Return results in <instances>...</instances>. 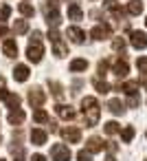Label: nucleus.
<instances>
[{"label":"nucleus","mask_w":147,"mask_h":161,"mask_svg":"<svg viewBox=\"0 0 147 161\" xmlns=\"http://www.w3.org/2000/svg\"><path fill=\"white\" fill-rule=\"evenodd\" d=\"M55 113H57L62 119H66V121L77 117V113H75V108H73L70 104H68V106H66V104H57V106H55Z\"/></svg>","instance_id":"obj_8"},{"label":"nucleus","mask_w":147,"mask_h":161,"mask_svg":"<svg viewBox=\"0 0 147 161\" xmlns=\"http://www.w3.org/2000/svg\"><path fill=\"white\" fill-rule=\"evenodd\" d=\"M70 148L66 146V143H55L53 148H51V159L53 161H70Z\"/></svg>","instance_id":"obj_3"},{"label":"nucleus","mask_w":147,"mask_h":161,"mask_svg":"<svg viewBox=\"0 0 147 161\" xmlns=\"http://www.w3.org/2000/svg\"><path fill=\"white\" fill-rule=\"evenodd\" d=\"M136 69H138L143 75H147V58H138V60H136Z\"/></svg>","instance_id":"obj_32"},{"label":"nucleus","mask_w":147,"mask_h":161,"mask_svg":"<svg viewBox=\"0 0 147 161\" xmlns=\"http://www.w3.org/2000/svg\"><path fill=\"white\" fill-rule=\"evenodd\" d=\"M145 137H147V132H145Z\"/></svg>","instance_id":"obj_48"},{"label":"nucleus","mask_w":147,"mask_h":161,"mask_svg":"<svg viewBox=\"0 0 147 161\" xmlns=\"http://www.w3.org/2000/svg\"><path fill=\"white\" fill-rule=\"evenodd\" d=\"M29 75H31V71H29L27 64H16V69H13V80L16 82H27Z\"/></svg>","instance_id":"obj_9"},{"label":"nucleus","mask_w":147,"mask_h":161,"mask_svg":"<svg viewBox=\"0 0 147 161\" xmlns=\"http://www.w3.org/2000/svg\"><path fill=\"white\" fill-rule=\"evenodd\" d=\"M108 108H110L112 115H123V113H125V104H123L121 99H110V102H108Z\"/></svg>","instance_id":"obj_17"},{"label":"nucleus","mask_w":147,"mask_h":161,"mask_svg":"<svg viewBox=\"0 0 147 161\" xmlns=\"http://www.w3.org/2000/svg\"><path fill=\"white\" fill-rule=\"evenodd\" d=\"M103 7H105L108 11H112V14H114V11L119 9V3H116V0H103Z\"/></svg>","instance_id":"obj_33"},{"label":"nucleus","mask_w":147,"mask_h":161,"mask_svg":"<svg viewBox=\"0 0 147 161\" xmlns=\"http://www.w3.org/2000/svg\"><path fill=\"white\" fill-rule=\"evenodd\" d=\"M62 137H64L68 143H79V139H81V130H79L77 126H68V128L62 130Z\"/></svg>","instance_id":"obj_7"},{"label":"nucleus","mask_w":147,"mask_h":161,"mask_svg":"<svg viewBox=\"0 0 147 161\" xmlns=\"http://www.w3.org/2000/svg\"><path fill=\"white\" fill-rule=\"evenodd\" d=\"M108 69H110V62H108V60H101V62H99V66H97L99 77H105V75H108Z\"/></svg>","instance_id":"obj_30"},{"label":"nucleus","mask_w":147,"mask_h":161,"mask_svg":"<svg viewBox=\"0 0 147 161\" xmlns=\"http://www.w3.org/2000/svg\"><path fill=\"white\" fill-rule=\"evenodd\" d=\"M9 16H11V7L3 5V9H0V20H9Z\"/></svg>","instance_id":"obj_35"},{"label":"nucleus","mask_w":147,"mask_h":161,"mask_svg":"<svg viewBox=\"0 0 147 161\" xmlns=\"http://www.w3.org/2000/svg\"><path fill=\"white\" fill-rule=\"evenodd\" d=\"M129 44L134 49H147V33L145 31H129Z\"/></svg>","instance_id":"obj_5"},{"label":"nucleus","mask_w":147,"mask_h":161,"mask_svg":"<svg viewBox=\"0 0 147 161\" xmlns=\"http://www.w3.org/2000/svg\"><path fill=\"white\" fill-rule=\"evenodd\" d=\"M105 148H108V152H116V150H119L116 141H105Z\"/></svg>","instance_id":"obj_38"},{"label":"nucleus","mask_w":147,"mask_h":161,"mask_svg":"<svg viewBox=\"0 0 147 161\" xmlns=\"http://www.w3.org/2000/svg\"><path fill=\"white\" fill-rule=\"evenodd\" d=\"M127 104H129V108H138V104H140V97H138V95H129Z\"/></svg>","instance_id":"obj_36"},{"label":"nucleus","mask_w":147,"mask_h":161,"mask_svg":"<svg viewBox=\"0 0 147 161\" xmlns=\"http://www.w3.org/2000/svg\"><path fill=\"white\" fill-rule=\"evenodd\" d=\"M66 36H68V38L75 42V44H84V40H86V33H84L79 27H68Z\"/></svg>","instance_id":"obj_11"},{"label":"nucleus","mask_w":147,"mask_h":161,"mask_svg":"<svg viewBox=\"0 0 147 161\" xmlns=\"http://www.w3.org/2000/svg\"><path fill=\"white\" fill-rule=\"evenodd\" d=\"M24 119H27V115H24V110H20V108L11 110V113H9V117H7V121H9L11 126H20Z\"/></svg>","instance_id":"obj_13"},{"label":"nucleus","mask_w":147,"mask_h":161,"mask_svg":"<svg viewBox=\"0 0 147 161\" xmlns=\"http://www.w3.org/2000/svg\"><path fill=\"white\" fill-rule=\"evenodd\" d=\"M110 33H112V27H110V25H97V27L90 31L92 40H108Z\"/></svg>","instance_id":"obj_6"},{"label":"nucleus","mask_w":147,"mask_h":161,"mask_svg":"<svg viewBox=\"0 0 147 161\" xmlns=\"http://www.w3.org/2000/svg\"><path fill=\"white\" fill-rule=\"evenodd\" d=\"M70 73H79V71H86L88 69V60H84V58H77V60H73L70 62Z\"/></svg>","instance_id":"obj_18"},{"label":"nucleus","mask_w":147,"mask_h":161,"mask_svg":"<svg viewBox=\"0 0 147 161\" xmlns=\"http://www.w3.org/2000/svg\"><path fill=\"white\" fill-rule=\"evenodd\" d=\"M33 121H35V124H46V121H48V113L42 110V108H38V110L33 113Z\"/></svg>","instance_id":"obj_24"},{"label":"nucleus","mask_w":147,"mask_h":161,"mask_svg":"<svg viewBox=\"0 0 147 161\" xmlns=\"http://www.w3.org/2000/svg\"><path fill=\"white\" fill-rule=\"evenodd\" d=\"M145 25H147V18H145Z\"/></svg>","instance_id":"obj_46"},{"label":"nucleus","mask_w":147,"mask_h":161,"mask_svg":"<svg viewBox=\"0 0 147 161\" xmlns=\"http://www.w3.org/2000/svg\"><path fill=\"white\" fill-rule=\"evenodd\" d=\"M42 55H44L42 42H29V47H27V58H29V62L40 64V62H42Z\"/></svg>","instance_id":"obj_2"},{"label":"nucleus","mask_w":147,"mask_h":161,"mask_svg":"<svg viewBox=\"0 0 147 161\" xmlns=\"http://www.w3.org/2000/svg\"><path fill=\"white\" fill-rule=\"evenodd\" d=\"M105 161H116V159H114V157H112V154H110V157H108V159H105Z\"/></svg>","instance_id":"obj_44"},{"label":"nucleus","mask_w":147,"mask_h":161,"mask_svg":"<svg viewBox=\"0 0 147 161\" xmlns=\"http://www.w3.org/2000/svg\"><path fill=\"white\" fill-rule=\"evenodd\" d=\"M112 49L114 51H125V40L123 38H114L112 40Z\"/></svg>","instance_id":"obj_31"},{"label":"nucleus","mask_w":147,"mask_h":161,"mask_svg":"<svg viewBox=\"0 0 147 161\" xmlns=\"http://www.w3.org/2000/svg\"><path fill=\"white\" fill-rule=\"evenodd\" d=\"M48 40H51V42H57V40H59V31H57V29H48Z\"/></svg>","instance_id":"obj_37"},{"label":"nucleus","mask_w":147,"mask_h":161,"mask_svg":"<svg viewBox=\"0 0 147 161\" xmlns=\"http://www.w3.org/2000/svg\"><path fill=\"white\" fill-rule=\"evenodd\" d=\"M81 113H84L86 128H94L99 121V102L94 97H84L81 99Z\"/></svg>","instance_id":"obj_1"},{"label":"nucleus","mask_w":147,"mask_h":161,"mask_svg":"<svg viewBox=\"0 0 147 161\" xmlns=\"http://www.w3.org/2000/svg\"><path fill=\"white\" fill-rule=\"evenodd\" d=\"M0 36H3V38H5V36H9V29H7L5 25H0Z\"/></svg>","instance_id":"obj_43"},{"label":"nucleus","mask_w":147,"mask_h":161,"mask_svg":"<svg viewBox=\"0 0 147 161\" xmlns=\"http://www.w3.org/2000/svg\"><path fill=\"white\" fill-rule=\"evenodd\" d=\"M127 14L129 16H140L143 14V3L140 0H132V3L127 5Z\"/></svg>","instance_id":"obj_20"},{"label":"nucleus","mask_w":147,"mask_h":161,"mask_svg":"<svg viewBox=\"0 0 147 161\" xmlns=\"http://www.w3.org/2000/svg\"><path fill=\"white\" fill-rule=\"evenodd\" d=\"M31 161H46V157H44V154H33Z\"/></svg>","instance_id":"obj_42"},{"label":"nucleus","mask_w":147,"mask_h":161,"mask_svg":"<svg viewBox=\"0 0 147 161\" xmlns=\"http://www.w3.org/2000/svg\"><path fill=\"white\" fill-rule=\"evenodd\" d=\"M77 161H92V154L88 150H79L77 152Z\"/></svg>","instance_id":"obj_34"},{"label":"nucleus","mask_w":147,"mask_h":161,"mask_svg":"<svg viewBox=\"0 0 147 161\" xmlns=\"http://www.w3.org/2000/svg\"><path fill=\"white\" fill-rule=\"evenodd\" d=\"M7 97H9V91H7L5 86H0V99H3V102H5Z\"/></svg>","instance_id":"obj_39"},{"label":"nucleus","mask_w":147,"mask_h":161,"mask_svg":"<svg viewBox=\"0 0 147 161\" xmlns=\"http://www.w3.org/2000/svg\"><path fill=\"white\" fill-rule=\"evenodd\" d=\"M5 102H7V106H9L11 110H16V108L20 106V102H22V99H20V95H13V93H9V97H7Z\"/></svg>","instance_id":"obj_26"},{"label":"nucleus","mask_w":147,"mask_h":161,"mask_svg":"<svg viewBox=\"0 0 147 161\" xmlns=\"http://www.w3.org/2000/svg\"><path fill=\"white\" fill-rule=\"evenodd\" d=\"M18 11H20L24 18L35 16V7H33V5H29V3H20V5H18Z\"/></svg>","instance_id":"obj_21"},{"label":"nucleus","mask_w":147,"mask_h":161,"mask_svg":"<svg viewBox=\"0 0 147 161\" xmlns=\"http://www.w3.org/2000/svg\"><path fill=\"white\" fill-rule=\"evenodd\" d=\"M44 102H46V93H44L40 86H35V88L29 91V104H31L33 108H40Z\"/></svg>","instance_id":"obj_4"},{"label":"nucleus","mask_w":147,"mask_h":161,"mask_svg":"<svg viewBox=\"0 0 147 161\" xmlns=\"http://www.w3.org/2000/svg\"><path fill=\"white\" fill-rule=\"evenodd\" d=\"M145 161H147V159H145Z\"/></svg>","instance_id":"obj_49"},{"label":"nucleus","mask_w":147,"mask_h":161,"mask_svg":"<svg viewBox=\"0 0 147 161\" xmlns=\"http://www.w3.org/2000/svg\"><path fill=\"white\" fill-rule=\"evenodd\" d=\"M3 82H5V77H3V75H0V84H3Z\"/></svg>","instance_id":"obj_45"},{"label":"nucleus","mask_w":147,"mask_h":161,"mask_svg":"<svg viewBox=\"0 0 147 161\" xmlns=\"http://www.w3.org/2000/svg\"><path fill=\"white\" fill-rule=\"evenodd\" d=\"M46 124H48V130H51V132H57V121H51V119H48Z\"/></svg>","instance_id":"obj_40"},{"label":"nucleus","mask_w":147,"mask_h":161,"mask_svg":"<svg viewBox=\"0 0 147 161\" xmlns=\"http://www.w3.org/2000/svg\"><path fill=\"white\" fill-rule=\"evenodd\" d=\"M46 139H48L46 130H42V128H33V130H31V143H33V146H44Z\"/></svg>","instance_id":"obj_10"},{"label":"nucleus","mask_w":147,"mask_h":161,"mask_svg":"<svg viewBox=\"0 0 147 161\" xmlns=\"http://www.w3.org/2000/svg\"><path fill=\"white\" fill-rule=\"evenodd\" d=\"M138 88H140V84H138L136 80L121 84V91H123V93H127V95H136V93H138Z\"/></svg>","instance_id":"obj_19"},{"label":"nucleus","mask_w":147,"mask_h":161,"mask_svg":"<svg viewBox=\"0 0 147 161\" xmlns=\"http://www.w3.org/2000/svg\"><path fill=\"white\" fill-rule=\"evenodd\" d=\"M3 53H5L7 58H16V55H18V44H16V40H5Z\"/></svg>","instance_id":"obj_14"},{"label":"nucleus","mask_w":147,"mask_h":161,"mask_svg":"<svg viewBox=\"0 0 147 161\" xmlns=\"http://www.w3.org/2000/svg\"><path fill=\"white\" fill-rule=\"evenodd\" d=\"M134 135H136L134 126H125V128H123V132H121V139H123L125 143H129V141L134 139Z\"/></svg>","instance_id":"obj_25"},{"label":"nucleus","mask_w":147,"mask_h":161,"mask_svg":"<svg viewBox=\"0 0 147 161\" xmlns=\"http://www.w3.org/2000/svg\"><path fill=\"white\" fill-rule=\"evenodd\" d=\"M84 18V11H81V7L77 5V3H73V5H68V20H81Z\"/></svg>","instance_id":"obj_16"},{"label":"nucleus","mask_w":147,"mask_h":161,"mask_svg":"<svg viewBox=\"0 0 147 161\" xmlns=\"http://www.w3.org/2000/svg\"><path fill=\"white\" fill-rule=\"evenodd\" d=\"M86 146H88V152H90V154H94V152H101V150H103V141H101L99 137H90V139L86 141Z\"/></svg>","instance_id":"obj_15"},{"label":"nucleus","mask_w":147,"mask_h":161,"mask_svg":"<svg viewBox=\"0 0 147 161\" xmlns=\"http://www.w3.org/2000/svg\"><path fill=\"white\" fill-rule=\"evenodd\" d=\"M0 161H5V159H0Z\"/></svg>","instance_id":"obj_47"},{"label":"nucleus","mask_w":147,"mask_h":161,"mask_svg":"<svg viewBox=\"0 0 147 161\" xmlns=\"http://www.w3.org/2000/svg\"><path fill=\"white\" fill-rule=\"evenodd\" d=\"M94 88H97V93H101V95H105V93H110V84L108 82H101V80H94Z\"/></svg>","instance_id":"obj_28"},{"label":"nucleus","mask_w":147,"mask_h":161,"mask_svg":"<svg viewBox=\"0 0 147 161\" xmlns=\"http://www.w3.org/2000/svg\"><path fill=\"white\" fill-rule=\"evenodd\" d=\"M48 86H51V93H53L57 99H62V97H64V86H62L59 82H48Z\"/></svg>","instance_id":"obj_23"},{"label":"nucleus","mask_w":147,"mask_h":161,"mask_svg":"<svg viewBox=\"0 0 147 161\" xmlns=\"http://www.w3.org/2000/svg\"><path fill=\"white\" fill-rule=\"evenodd\" d=\"M13 31H16V33H20V36H22V33H27V31H29V22H27V20H16Z\"/></svg>","instance_id":"obj_27"},{"label":"nucleus","mask_w":147,"mask_h":161,"mask_svg":"<svg viewBox=\"0 0 147 161\" xmlns=\"http://www.w3.org/2000/svg\"><path fill=\"white\" fill-rule=\"evenodd\" d=\"M53 53H55L57 58H64V55L68 53V47H66L62 40H57V42H53Z\"/></svg>","instance_id":"obj_22"},{"label":"nucleus","mask_w":147,"mask_h":161,"mask_svg":"<svg viewBox=\"0 0 147 161\" xmlns=\"http://www.w3.org/2000/svg\"><path fill=\"white\" fill-rule=\"evenodd\" d=\"M112 73H114L116 77H125V75L129 73V66H127L125 58H123V60H116V62H114V66H112Z\"/></svg>","instance_id":"obj_12"},{"label":"nucleus","mask_w":147,"mask_h":161,"mask_svg":"<svg viewBox=\"0 0 147 161\" xmlns=\"http://www.w3.org/2000/svg\"><path fill=\"white\" fill-rule=\"evenodd\" d=\"M13 154H16V161H24V152H22V148H20V150H16Z\"/></svg>","instance_id":"obj_41"},{"label":"nucleus","mask_w":147,"mask_h":161,"mask_svg":"<svg viewBox=\"0 0 147 161\" xmlns=\"http://www.w3.org/2000/svg\"><path fill=\"white\" fill-rule=\"evenodd\" d=\"M103 130H105L108 135H116V132L121 130V126H119L116 121H108V124H103Z\"/></svg>","instance_id":"obj_29"}]
</instances>
